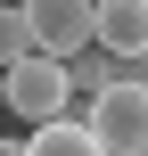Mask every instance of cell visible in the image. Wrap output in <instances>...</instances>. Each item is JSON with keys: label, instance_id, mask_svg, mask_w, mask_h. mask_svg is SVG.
I'll use <instances>...</instances> for the list:
<instances>
[{"label": "cell", "instance_id": "6da1fadb", "mask_svg": "<svg viewBox=\"0 0 148 156\" xmlns=\"http://www.w3.org/2000/svg\"><path fill=\"white\" fill-rule=\"evenodd\" d=\"M66 99H74V74H66V58H49V49H25L16 66H0V107H8V115H25V123H49V115H66Z\"/></svg>", "mask_w": 148, "mask_h": 156}, {"label": "cell", "instance_id": "7a4b0ae2", "mask_svg": "<svg viewBox=\"0 0 148 156\" xmlns=\"http://www.w3.org/2000/svg\"><path fill=\"white\" fill-rule=\"evenodd\" d=\"M82 123L99 132L107 156H148V74H124V82H107V90H91Z\"/></svg>", "mask_w": 148, "mask_h": 156}, {"label": "cell", "instance_id": "3957f363", "mask_svg": "<svg viewBox=\"0 0 148 156\" xmlns=\"http://www.w3.org/2000/svg\"><path fill=\"white\" fill-rule=\"evenodd\" d=\"M16 8H25L33 49H49V58H74L91 41V0H16Z\"/></svg>", "mask_w": 148, "mask_h": 156}, {"label": "cell", "instance_id": "277c9868", "mask_svg": "<svg viewBox=\"0 0 148 156\" xmlns=\"http://www.w3.org/2000/svg\"><path fill=\"white\" fill-rule=\"evenodd\" d=\"M91 41L115 58H148V0H91Z\"/></svg>", "mask_w": 148, "mask_h": 156}, {"label": "cell", "instance_id": "5b68a950", "mask_svg": "<svg viewBox=\"0 0 148 156\" xmlns=\"http://www.w3.org/2000/svg\"><path fill=\"white\" fill-rule=\"evenodd\" d=\"M25 156H107V148H99V132H91V123H74V115H49V123H33Z\"/></svg>", "mask_w": 148, "mask_h": 156}, {"label": "cell", "instance_id": "8992f818", "mask_svg": "<svg viewBox=\"0 0 148 156\" xmlns=\"http://www.w3.org/2000/svg\"><path fill=\"white\" fill-rule=\"evenodd\" d=\"M33 49V33H25V8H0V66H16Z\"/></svg>", "mask_w": 148, "mask_h": 156}, {"label": "cell", "instance_id": "52a82bcc", "mask_svg": "<svg viewBox=\"0 0 148 156\" xmlns=\"http://www.w3.org/2000/svg\"><path fill=\"white\" fill-rule=\"evenodd\" d=\"M0 156H25V148H16V140H0Z\"/></svg>", "mask_w": 148, "mask_h": 156}, {"label": "cell", "instance_id": "ba28073f", "mask_svg": "<svg viewBox=\"0 0 148 156\" xmlns=\"http://www.w3.org/2000/svg\"><path fill=\"white\" fill-rule=\"evenodd\" d=\"M0 8H16V0H0Z\"/></svg>", "mask_w": 148, "mask_h": 156}]
</instances>
